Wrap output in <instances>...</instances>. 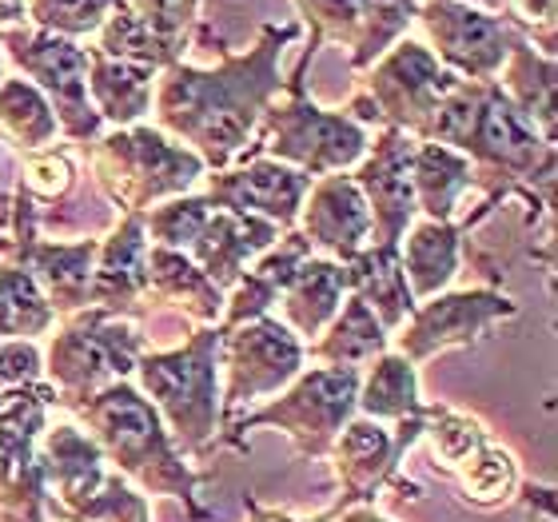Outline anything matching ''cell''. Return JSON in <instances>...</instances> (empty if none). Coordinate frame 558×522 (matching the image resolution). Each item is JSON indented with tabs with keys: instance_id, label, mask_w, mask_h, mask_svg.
I'll return each instance as SVG.
<instances>
[{
	"instance_id": "cell-33",
	"label": "cell",
	"mask_w": 558,
	"mask_h": 522,
	"mask_svg": "<svg viewBox=\"0 0 558 522\" xmlns=\"http://www.w3.org/2000/svg\"><path fill=\"white\" fill-rule=\"evenodd\" d=\"M140 21L148 24L151 33H160L168 45H175L184 52L187 45V28L196 24L199 0H124Z\"/></svg>"
},
{
	"instance_id": "cell-23",
	"label": "cell",
	"mask_w": 558,
	"mask_h": 522,
	"mask_svg": "<svg viewBox=\"0 0 558 522\" xmlns=\"http://www.w3.org/2000/svg\"><path fill=\"white\" fill-rule=\"evenodd\" d=\"M411 187H415V208L423 211V220L447 223L459 216L463 196L475 187V172L463 151L435 144V139H415Z\"/></svg>"
},
{
	"instance_id": "cell-38",
	"label": "cell",
	"mask_w": 558,
	"mask_h": 522,
	"mask_svg": "<svg viewBox=\"0 0 558 522\" xmlns=\"http://www.w3.org/2000/svg\"><path fill=\"white\" fill-rule=\"evenodd\" d=\"M0 81H4V52H0Z\"/></svg>"
},
{
	"instance_id": "cell-27",
	"label": "cell",
	"mask_w": 558,
	"mask_h": 522,
	"mask_svg": "<svg viewBox=\"0 0 558 522\" xmlns=\"http://www.w3.org/2000/svg\"><path fill=\"white\" fill-rule=\"evenodd\" d=\"M355 411H363V418H375V423H403L411 415H423L415 363L391 348L367 363V372L360 375Z\"/></svg>"
},
{
	"instance_id": "cell-24",
	"label": "cell",
	"mask_w": 558,
	"mask_h": 522,
	"mask_svg": "<svg viewBox=\"0 0 558 522\" xmlns=\"http://www.w3.org/2000/svg\"><path fill=\"white\" fill-rule=\"evenodd\" d=\"M387 348H391V336L372 315V307L348 295L336 319L312 343H303V360L315 367H363V363L379 360Z\"/></svg>"
},
{
	"instance_id": "cell-30",
	"label": "cell",
	"mask_w": 558,
	"mask_h": 522,
	"mask_svg": "<svg viewBox=\"0 0 558 522\" xmlns=\"http://www.w3.org/2000/svg\"><path fill=\"white\" fill-rule=\"evenodd\" d=\"M57 312L48 307L40 288L24 267L0 264V343L9 339H36L57 327Z\"/></svg>"
},
{
	"instance_id": "cell-34",
	"label": "cell",
	"mask_w": 558,
	"mask_h": 522,
	"mask_svg": "<svg viewBox=\"0 0 558 522\" xmlns=\"http://www.w3.org/2000/svg\"><path fill=\"white\" fill-rule=\"evenodd\" d=\"M555 12L558 0H502L499 16L519 28L526 45H535L543 57H555Z\"/></svg>"
},
{
	"instance_id": "cell-10",
	"label": "cell",
	"mask_w": 558,
	"mask_h": 522,
	"mask_svg": "<svg viewBox=\"0 0 558 522\" xmlns=\"http://www.w3.org/2000/svg\"><path fill=\"white\" fill-rule=\"evenodd\" d=\"M0 48L28 76V84L40 88L60 124V136L88 148L105 129V120L96 117L93 100H88V52L76 40L40 33L33 24L0 28Z\"/></svg>"
},
{
	"instance_id": "cell-6",
	"label": "cell",
	"mask_w": 558,
	"mask_h": 522,
	"mask_svg": "<svg viewBox=\"0 0 558 522\" xmlns=\"http://www.w3.org/2000/svg\"><path fill=\"white\" fill-rule=\"evenodd\" d=\"M84 160H88L96 187L105 192L108 204H117L120 216L187 196V187L208 175L196 151H187L184 144H175L172 136L148 124L96 136L84 148Z\"/></svg>"
},
{
	"instance_id": "cell-22",
	"label": "cell",
	"mask_w": 558,
	"mask_h": 522,
	"mask_svg": "<svg viewBox=\"0 0 558 522\" xmlns=\"http://www.w3.org/2000/svg\"><path fill=\"white\" fill-rule=\"evenodd\" d=\"M343 279H348V295L372 307L387 336H396L399 327L408 324V315L415 312V295L408 288L396 244H367L363 252H355L343 264Z\"/></svg>"
},
{
	"instance_id": "cell-21",
	"label": "cell",
	"mask_w": 558,
	"mask_h": 522,
	"mask_svg": "<svg viewBox=\"0 0 558 522\" xmlns=\"http://www.w3.org/2000/svg\"><path fill=\"white\" fill-rule=\"evenodd\" d=\"M348 300V279H343V264L327 256H307L295 271H291L288 288L279 291V324L288 327L300 343H312L324 331L336 312Z\"/></svg>"
},
{
	"instance_id": "cell-39",
	"label": "cell",
	"mask_w": 558,
	"mask_h": 522,
	"mask_svg": "<svg viewBox=\"0 0 558 522\" xmlns=\"http://www.w3.org/2000/svg\"><path fill=\"white\" fill-rule=\"evenodd\" d=\"M418 4H430V0H418ZM471 4H475V0H471Z\"/></svg>"
},
{
	"instance_id": "cell-36",
	"label": "cell",
	"mask_w": 558,
	"mask_h": 522,
	"mask_svg": "<svg viewBox=\"0 0 558 522\" xmlns=\"http://www.w3.org/2000/svg\"><path fill=\"white\" fill-rule=\"evenodd\" d=\"M24 24V0H0V28Z\"/></svg>"
},
{
	"instance_id": "cell-17",
	"label": "cell",
	"mask_w": 558,
	"mask_h": 522,
	"mask_svg": "<svg viewBox=\"0 0 558 522\" xmlns=\"http://www.w3.org/2000/svg\"><path fill=\"white\" fill-rule=\"evenodd\" d=\"M88 307L129 315V319H140V315L148 312V235H144V211L120 216L117 228L100 240Z\"/></svg>"
},
{
	"instance_id": "cell-7",
	"label": "cell",
	"mask_w": 558,
	"mask_h": 522,
	"mask_svg": "<svg viewBox=\"0 0 558 522\" xmlns=\"http://www.w3.org/2000/svg\"><path fill=\"white\" fill-rule=\"evenodd\" d=\"M140 351H148V339L136 319L112 315L100 307L60 319V331L48 343V387L57 394V406L72 411L88 394L105 391L117 379H129Z\"/></svg>"
},
{
	"instance_id": "cell-26",
	"label": "cell",
	"mask_w": 558,
	"mask_h": 522,
	"mask_svg": "<svg viewBox=\"0 0 558 522\" xmlns=\"http://www.w3.org/2000/svg\"><path fill=\"white\" fill-rule=\"evenodd\" d=\"M495 84L531 120V129L547 144H555V57H543L535 45L519 40L507 64L499 69V76H495Z\"/></svg>"
},
{
	"instance_id": "cell-3",
	"label": "cell",
	"mask_w": 558,
	"mask_h": 522,
	"mask_svg": "<svg viewBox=\"0 0 558 522\" xmlns=\"http://www.w3.org/2000/svg\"><path fill=\"white\" fill-rule=\"evenodd\" d=\"M72 415L88 427V439L100 447L105 463L120 466L124 483H136L148 495H175L187 502V511L204 519V507L196 502V490L204 475H196L184 463V454L175 451L172 435L156 415V406L129 384L117 379L105 391L88 394L84 403L72 406Z\"/></svg>"
},
{
	"instance_id": "cell-1",
	"label": "cell",
	"mask_w": 558,
	"mask_h": 522,
	"mask_svg": "<svg viewBox=\"0 0 558 522\" xmlns=\"http://www.w3.org/2000/svg\"><path fill=\"white\" fill-rule=\"evenodd\" d=\"M300 36V24H259L256 45L247 52L220 48L216 69H196L175 60L156 72L151 117L163 136L196 151L208 172L232 168L235 156L252 144L268 105L283 93L279 52Z\"/></svg>"
},
{
	"instance_id": "cell-12",
	"label": "cell",
	"mask_w": 558,
	"mask_h": 522,
	"mask_svg": "<svg viewBox=\"0 0 558 522\" xmlns=\"http://www.w3.org/2000/svg\"><path fill=\"white\" fill-rule=\"evenodd\" d=\"M418 28L430 40V52L459 81H495L511 48L523 40L514 24L471 0H430L415 12Z\"/></svg>"
},
{
	"instance_id": "cell-11",
	"label": "cell",
	"mask_w": 558,
	"mask_h": 522,
	"mask_svg": "<svg viewBox=\"0 0 558 522\" xmlns=\"http://www.w3.org/2000/svg\"><path fill=\"white\" fill-rule=\"evenodd\" d=\"M307 367L303 343L279 324L276 315H259L252 324L223 331L220 339V418L232 423L247 403L271 399Z\"/></svg>"
},
{
	"instance_id": "cell-16",
	"label": "cell",
	"mask_w": 558,
	"mask_h": 522,
	"mask_svg": "<svg viewBox=\"0 0 558 522\" xmlns=\"http://www.w3.org/2000/svg\"><path fill=\"white\" fill-rule=\"evenodd\" d=\"M295 223H300L295 232L303 235V244L312 247V256L319 252L336 264H348L355 252L372 244V211H367L363 192L348 172L312 180Z\"/></svg>"
},
{
	"instance_id": "cell-25",
	"label": "cell",
	"mask_w": 558,
	"mask_h": 522,
	"mask_svg": "<svg viewBox=\"0 0 558 522\" xmlns=\"http://www.w3.org/2000/svg\"><path fill=\"white\" fill-rule=\"evenodd\" d=\"M84 52H88V100H93L96 117L117 129H132L148 117L156 76L148 69L105 57L96 48H84Z\"/></svg>"
},
{
	"instance_id": "cell-5",
	"label": "cell",
	"mask_w": 558,
	"mask_h": 522,
	"mask_svg": "<svg viewBox=\"0 0 558 522\" xmlns=\"http://www.w3.org/2000/svg\"><path fill=\"white\" fill-rule=\"evenodd\" d=\"M312 48H303L300 64L291 72V81H283V93L276 96L259 120L256 136L235 160H256L268 156L303 172L307 180L331 172H351L363 160V151L372 144V129H363L339 108H319L303 88V76L312 69Z\"/></svg>"
},
{
	"instance_id": "cell-15",
	"label": "cell",
	"mask_w": 558,
	"mask_h": 522,
	"mask_svg": "<svg viewBox=\"0 0 558 522\" xmlns=\"http://www.w3.org/2000/svg\"><path fill=\"white\" fill-rule=\"evenodd\" d=\"M208 192L204 196L223 211H240V216H256V220L276 223L279 232H291L300 220L303 196L312 180L295 168L268 156L256 160H240V168H220V172L204 175Z\"/></svg>"
},
{
	"instance_id": "cell-13",
	"label": "cell",
	"mask_w": 558,
	"mask_h": 522,
	"mask_svg": "<svg viewBox=\"0 0 558 522\" xmlns=\"http://www.w3.org/2000/svg\"><path fill=\"white\" fill-rule=\"evenodd\" d=\"M514 315H519V303L502 291H439V295L415 303L408 324L391 336V351H399L411 363H423L439 351L471 348V343L490 336V327L502 324V319H514Z\"/></svg>"
},
{
	"instance_id": "cell-28",
	"label": "cell",
	"mask_w": 558,
	"mask_h": 522,
	"mask_svg": "<svg viewBox=\"0 0 558 522\" xmlns=\"http://www.w3.org/2000/svg\"><path fill=\"white\" fill-rule=\"evenodd\" d=\"M93 48L96 52H105V57H112V60H124V64L148 69L151 76L163 72L168 64H175V60H184V52H180L175 45H168L160 33H151L148 24L140 21L124 0H117V9L108 12V21L100 24Z\"/></svg>"
},
{
	"instance_id": "cell-29",
	"label": "cell",
	"mask_w": 558,
	"mask_h": 522,
	"mask_svg": "<svg viewBox=\"0 0 558 522\" xmlns=\"http://www.w3.org/2000/svg\"><path fill=\"white\" fill-rule=\"evenodd\" d=\"M0 136L9 139L12 148H21L24 156L52 148L60 136V124L48 100L40 96V88H33L21 76L0 81Z\"/></svg>"
},
{
	"instance_id": "cell-4",
	"label": "cell",
	"mask_w": 558,
	"mask_h": 522,
	"mask_svg": "<svg viewBox=\"0 0 558 522\" xmlns=\"http://www.w3.org/2000/svg\"><path fill=\"white\" fill-rule=\"evenodd\" d=\"M220 324L196 327L175 348L140 351V394L156 406L180 454H204L220 439Z\"/></svg>"
},
{
	"instance_id": "cell-37",
	"label": "cell",
	"mask_w": 558,
	"mask_h": 522,
	"mask_svg": "<svg viewBox=\"0 0 558 522\" xmlns=\"http://www.w3.org/2000/svg\"><path fill=\"white\" fill-rule=\"evenodd\" d=\"M478 9H487V12H495L499 16V9H502V0H475Z\"/></svg>"
},
{
	"instance_id": "cell-9",
	"label": "cell",
	"mask_w": 558,
	"mask_h": 522,
	"mask_svg": "<svg viewBox=\"0 0 558 522\" xmlns=\"http://www.w3.org/2000/svg\"><path fill=\"white\" fill-rule=\"evenodd\" d=\"M454 84H459V76L442 69L427 45L399 36L396 45L372 64L363 88L351 96L343 112L363 129L384 124V129H399L423 139V132L430 129V120L439 112L442 96L451 93Z\"/></svg>"
},
{
	"instance_id": "cell-35",
	"label": "cell",
	"mask_w": 558,
	"mask_h": 522,
	"mask_svg": "<svg viewBox=\"0 0 558 522\" xmlns=\"http://www.w3.org/2000/svg\"><path fill=\"white\" fill-rule=\"evenodd\" d=\"M40 375H45V355L36 348V339H9V343H0V391L40 384Z\"/></svg>"
},
{
	"instance_id": "cell-32",
	"label": "cell",
	"mask_w": 558,
	"mask_h": 522,
	"mask_svg": "<svg viewBox=\"0 0 558 522\" xmlns=\"http://www.w3.org/2000/svg\"><path fill=\"white\" fill-rule=\"evenodd\" d=\"M300 16L312 28L307 48L319 52L324 45L355 48L363 36V0H295Z\"/></svg>"
},
{
	"instance_id": "cell-20",
	"label": "cell",
	"mask_w": 558,
	"mask_h": 522,
	"mask_svg": "<svg viewBox=\"0 0 558 522\" xmlns=\"http://www.w3.org/2000/svg\"><path fill=\"white\" fill-rule=\"evenodd\" d=\"M151 300L160 312L199 327H216L223 315V291L184 252L148 244V307Z\"/></svg>"
},
{
	"instance_id": "cell-31",
	"label": "cell",
	"mask_w": 558,
	"mask_h": 522,
	"mask_svg": "<svg viewBox=\"0 0 558 522\" xmlns=\"http://www.w3.org/2000/svg\"><path fill=\"white\" fill-rule=\"evenodd\" d=\"M112 9L117 0H24V24L81 45L84 36L100 33Z\"/></svg>"
},
{
	"instance_id": "cell-8",
	"label": "cell",
	"mask_w": 558,
	"mask_h": 522,
	"mask_svg": "<svg viewBox=\"0 0 558 522\" xmlns=\"http://www.w3.org/2000/svg\"><path fill=\"white\" fill-rule=\"evenodd\" d=\"M360 375V367H303L279 399H271L268 406H259L252 415H235L228 423L223 442L235 451H247L244 430L279 427L295 442L300 459H324L336 447L339 430L355 415Z\"/></svg>"
},
{
	"instance_id": "cell-18",
	"label": "cell",
	"mask_w": 558,
	"mask_h": 522,
	"mask_svg": "<svg viewBox=\"0 0 558 522\" xmlns=\"http://www.w3.org/2000/svg\"><path fill=\"white\" fill-rule=\"evenodd\" d=\"M499 196H487V204H478L475 216L466 220H415L408 228V235L399 240V259H403V276L408 288L415 295V303L439 295L451 288L454 271H459V256H463V235H471L478 223L487 220L490 211L499 208Z\"/></svg>"
},
{
	"instance_id": "cell-14",
	"label": "cell",
	"mask_w": 558,
	"mask_h": 522,
	"mask_svg": "<svg viewBox=\"0 0 558 522\" xmlns=\"http://www.w3.org/2000/svg\"><path fill=\"white\" fill-rule=\"evenodd\" d=\"M411 156L415 136L399 129H384L367 144L363 160L355 163V187L363 192V204L372 211V244H396L415 223V187H411Z\"/></svg>"
},
{
	"instance_id": "cell-2",
	"label": "cell",
	"mask_w": 558,
	"mask_h": 522,
	"mask_svg": "<svg viewBox=\"0 0 558 522\" xmlns=\"http://www.w3.org/2000/svg\"><path fill=\"white\" fill-rule=\"evenodd\" d=\"M423 139L447 144L471 160L475 184L487 196H526L550 216V204H543L535 184L555 192V144L531 129V120L507 100L495 81H459L442 96L439 112L430 120Z\"/></svg>"
},
{
	"instance_id": "cell-19",
	"label": "cell",
	"mask_w": 558,
	"mask_h": 522,
	"mask_svg": "<svg viewBox=\"0 0 558 522\" xmlns=\"http://www.w3.org/2000/svg\"><path fill=\"white\" fill-rule=\"evenodd\" d=\"M279 228L256 216H240V211H223L211 204V216L187 244L184 256L228 295L232 283L247 271L252 259H259L279 240Z\"/></svg>"
}]
</instances>
